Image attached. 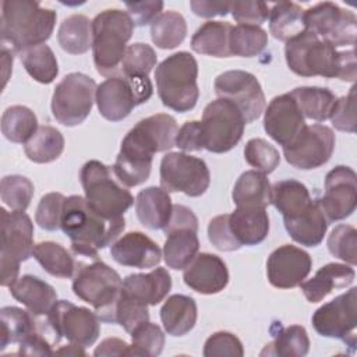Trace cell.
Instances as JSON below:
<instances>
[{
	"label": "cell",
	"instance_id": "91938a15",
	"mask_svg": "<svg viewBox=\"0 0 357 357\" xmlns=\"http://www.w3.org/2000/svg\"><path fill=\"white\" fill-rule=\"evenodd\" d=\"M176 146H178L184 152L204 149L201 121H197V120L185 121L177 131Z\"/></svg>",
	"mask_w": 357,
	"mask_h": 357
},
{
	"label": "cell",
	"instance_id": "bcb514c9",
	"mask_svg": "<svg viewBox=\"0 0 357 357\" xmlns=\"http://www.w3.org/2000/svg\"><path fill=\"white\" fill-rule=\"evenodd\" d=\"M33 197L32 181L21 174L4 176L0 181V198L10 211L25 212Z\"/></svg>",
	"mask_w": 357,
	"mask_h": 357
},
{
	"label": "cell",
	"instance_id": "3957f363",
	"mask_svg": "<svg viewBox=\"0 0 357 357\" xmlns=\"http://www.w3.org/2000/svg\"><path fill=\"white\" fill-rule=\"evenodd\" d=\"M60 227L77 255L96 259L99 250L112 245L120 237L126 220L106 219L88 205L85 197L70 195L64 202Z\"/></svg>",
	"mask_w": 357,
	"mask_h": 357
},
{
	"label": "cell",
	"instance_id": "db71d44e",
	"mask_svg": "<svg viewBox=\"0 0 357 357\" xmlns=\"http://www.w3.org/2000/svg\"><path fill=\"white\" fill-rule=\"evenodd\" d=\"M329 119L336 130L356 132V86H351L346 96L336 99Z\"/></svg>",
	"mask_w": 357,
	"mask_h": 357
},
{
	"label": "cell",
	"instance_id": "c3c4849f",
	"mask_svg": "<svg viewBox=\"0 0 357 357\" xmlns=\"http://www.w3.org/2000/svg\"><path fill=\"white\" fill-rule=\"evenodd\" d=\"M132 343L130 344L128 356L156 357L162 353L165 346L163 331L149 321L137 326L131 333Z\"/></svg>",
	"mask_w": 357,
	"mask_h": 357
},
{
	"label": "cell",
	"instance_id": "7402d4cb",
	"mask_svg": "<svg viewBox=\"0 0 357 357\" xmlns=\"http://www.w3.org/2000/svg\"><path fill=\"white\" fill-rule=\"evenodd\" d=\"M184 283L197 293L216 294L229 283V271L225 261L209 252L197 254L184 268Z\"/></svg>",
	"mask_w": 357,
	"mask_h": 357
},
{
	"label": "cell",
	"instance_id": "681fc988",
	"mask_svg": "<svg viewBox=\"0 0 357 357\" xmlns=\"http://www.w3.org/2000/svg\"><path fill=\"white\" fill-rule=\"evenodd\" d=\"M245 162L264 174L272 173L280 163L279 151L264 138H251L244 146Z\"/></svg>",
	"mask_w": 357,
	"mask_h": 357
},
{
	"label": "cell",
	"instance_id": "94428289",
	"mask_svg": "<svg viewBox=\"0 0 357 357\" xmlns=\"http://www.w3.org/2000/svg\"><path fill=\"white\" fill-rule=\"evenodd\" d=\"M176 229H190V230L198 231L197 216L194 215V212L190 208L180 205V204L173 205L170 219H169L167 225L165 226L163 231H165V234H167L169 231L176 230Z\"/></svg>",
	"mask_w": 357,
	"mask_h": 357
},
{
	"label": "cell",
	"instance_id": "e575fe53",
	"mask_svg": "<svg viewBox=\"0 0 357 357\" xmlns=\"http://www.w3.org/2000/svg\"><path fill=\"white\" fill-rule=\"evenodd\" d=\"M163 245V259L172 269H184L198 254L199 240L197 231L176 229L169 231Z\"/></svg>",
	"mask_w": 357,
	"mask_h": 357
},
{
	"label": "cell",
	"instance_id": "9f6ffc18",
	"mask_svg": "<svg viewBox=\"0 0 357 357\" xmlns=\"http://www.w3.org/2000/svg\"><path fill=\"white\" fill-rule=\"evenodd\" d=\"M271 6L264 1H234L230 3V13L240 25L264 24L269 17Z\"/></svg>",
	"mask_w": 357,
	"mask_h": 357
},
{
	"label": "cell",
	"instance_id": "f6af8a7d",
	"mask_svg": "<svg viewBox=\"0 0 357 357\" xmlns=\"http://www.w3.org/2000/svg\"><path fill=\"white\" fill-rule=\"evenodd\" d=\"M268 45V33L257 25H231L229 49L231 56L254 57L264 52Z\"/></svg>",
	"mask_w": 357,
	"mask_h": 357
},
{
	"label": "cell",
	"instance_id": "f5cc1de1",
	"mask_svg": "<svg viewBox=\"0 0 357 357\" xmlns=\"http://www.w3.org/2000/svg\"><path fill=\"white\" fill-rule=\"evenodd\" d=\"M64 202L66 197L61 192H49L43 195L38 204L35 213V220L39 227L47 231L57 230L61 223Z\"/></svg>",
	"mask_w": 357,
	"mask_h": 357
},
{
	"label": "cell",
	"instance_id": "f907efd6",
	"mask_svg": "<svg viewBox=\"0 0 357 357\" xmlns=\"http://www.w3.org/2000/svg\"><path fill=\"white\" fill-rule=\"evenodd\" d=\"M329 252L343 262L357 264V230L350 225H337L328 237Z\"/></svg>",
	"mask_w": 357,
	"mask_h": 357
},
{
	"label": "cell",
	"instance_id": "11a10c76",
	"mask_svg": "<svg viewBox=\"0 0 357 357\" xmlns=\"http://www.w3.org/2000/svg\"><path fill=\"white\" fill-rule=\"evenodd\" d=\"M202 353L205 357H213V356L241 357L244 354V349H243V343L236 335L226 331H220V332H215L206 339Z\"/></svg>",
	"mask_w": 357,
	"mask_h": 357
},
{
	"label": "cell",
	"instance_id": "9a60e30c",
	"mask_svg": "<svg viewBox=\"0 0 357 357\" xmlns=\"http://www.w3.org/2000/svg\"><path fill=\"white\" fill-rule=\"evenodd\" d=\"M46 317L56 335V342L64 337L70 343L86 347L92 346L99 337V318L89 308L78 307L67 300H59Z\"/></svg>",
	"mask_w": 357,
	"mask_h": 357
},
{
	"label": "cell",
	"instance_id": "ac0fdd59",
	"mask_svg": "<svg viewBox=\"0 0 357 357\" xmlns=\"http://www.w3.org/2000/svg\"><path fill=\"white\" fill-rule=\"evenodd\" d=\"M335 142V134L328 126L305 124L297 138L290 145L283 146V156L296 169H317L331 159Z\"/></svg>",
	"mask_w": 357,
	"mask_h": 357
},
{
	"label": "cell",
	"instance_id": "e0dca14e",
	"mask_svg": "<svg viewBox=\"0 0 357 357\" xmlns=\"http://www.w3.org/2000/svg\"><path fill=\"white\" fill-rule=\"evenodd\" d=\"M218 98L233 102L243 113L245 123L255 121L265 110V95L257 77L244 70H229L213 82Z\"/></svg>",
	"mask_w": 357,
	"mask_h": 357
},
{
	"label": "cell",
	"instance_id": "603a6c76",
	"mask_svg": "<svg viewBox=\"0 0 357 357\" xmlns=\"http://www.w3.org/2000/svg\"><path fill=\"white\" fill-rule=\"evenodd\" d=\"M110 255L117 264L138 269L155 268L163 257L159 245L141 231H130L119 237L112 244Z\"/></svg>",
	"mask_w": 357,
	"mask_h": 357
},
{
	"label": "cell",
	"instance_id": "e7e4bbea",
	"mask_svg": "<svg viewBox=\"0 0 357 357\" xmlns=\"http://www.w3.org/2000/svg\"><path fill=\"white\" fill-rule=\"evenodd\" d=\"M130 344L119 337H106L95 349L93 356H128Z\"/></svg>",
	"mask_w": 357,
	"mask_h": 357
},
{
	"label": "cell",
	"instance_id": "ba28073f",
	"mask_svg": "<svg viewBox=\"0 0 357 357\" xmlns=\"http://www.w3.org/2000/svg\"><path fill=\"white\" fill-rule=\"evenodd\" d=\"M88 205L106 219H119L132 206L134 197L116 181L110 167L99 160H88L79 173Z\"/></svg>",
	"mask_w": 357,
	"mask_h": 357
},
{
	"label": "cell",
	"instance_id": "f546056e",
	"mask_svg": "<svg viewBox=\"0 0 357 357\" xmlns=\"http://www.w3.org/2000/svg\"><path fill=\"white\" fill-rule=\"evenodd\" d=\"M197 304L192 297L173 294L167 297L160 308L163 328L170 336H184L197 324Z\"/></svg>",
	"mask_w": 357,
	"mask_h": 357
},
{
	"label": "cell",
	"instance_id": "4fadbf2b",
	"mask_svg": "<svg viewBox=\"0 0 357 357\" xmlns=\"http://www.w3.org/2000/svg\"><path fill=\"white\" fill-rule=\"evenodd\" d=\"M304 26L335 47L349 49L356 45V14L336 3L322 1L304 10Z\"/></svg>",
	"mask_w": 357,
	"mask_h": 357
},
{
	"label": "cell",
	"instance_id": "d6986e66",
	"mask_svg": "<svg viewBox=\"0 0 357 357\" xmlns=\"http://www.w3.org/2000/svg\"><path fill=\"white\" fill-rule=\"evenodd\" d=\"M356 172L349 166L339 165L328 172L324 195L317 201L329 223L346 219L356 211Z\"/></svg>",
	"mask_w": 357,
	"mask_h": 357
},
{
	"label": "cell",
	"instance_id": "6da1fadb",
	"mask_svg": "<svg viewBox=\"0 0 357 357\" xmlns=\"http://www.w3.org/2000/svg\"><path fill=\"white\" fill-rule=\"evenodd\" d=\"M177 131L174 117L166 113L139 120L121 141L113 165L114 177L126 187L145 183L151 174L153 155L176 146Z\"/></svg>",
	"mask_w": 357,
	"mask_h": 357
},
{
	"label": "cell",
	"instance_id": "2e32d148",
	"mask_svg": "<svg viewBox=\"0 0 357 357\" xmlns=\"http://www.w3.org/2000/svg\"><path fill=\"white\" fill-rule=\"evenodd\" d=\"M357 289L351 287L332 301L321 305L311 322L317 333L324 337L340 339L349 346H356L357 326Z\"/></svg>",
	"mask_w": 357,
	"mask_h": 357
},
{
	"label": "cell",
	"instance_id": "03108f58",
	"mask_svg": "<svg viewBox=\"0 0 357 357\" xmlns=\"http://www.w3.org/2000/svg\"><path fill=\"white\" fill-rule=\"evenodd\" d=\"M54 354H64V356H85V350L82 346L75 344V343H68L67 346L60 347L59 350L54 351Z\"/></svg>",
	"mask_w": 357,
	"mask_h": 357
},
{
	"label": "cell",
	"instance_id": "7c38bea8",
	"mask_svg": "<svg viewBox=\"0 0 357 357\" xmlns=\"http://www.w3.org/2000/svg\"><path fill=\"white\" fill-rule=\"evenodd\" d=\"M96 82L82 74H67L54 88L52 96V114L57 123L74 127L89 116L96 93Z\"/></svg>",
	"mask_w": 357,
	"mask_h": 357
},
{
	"label": "cell",
	"instance_id": "8fae6325",
	"mask_svg": "<svg viewBox=\"0 0 357 357\" xmlns=\"http://www.w3.org/2000/svg\"><path fill=\"white\" fill-rule=\"evenodd\" d=\"M245 119L230 100L218 98L208 103L201 119L204 149L213 153L231 151L241 139Z\"/></svg>",
	"mask_w": 357,
	"mask_h": 357
},
{
	"label": "cell",
	"instance_id": "816d5d0a",
	"mask_svg": "<svg viewBox=\"0 0 357 357\" xmlns=\"http://www.w3.org/2000/svg\"><path fill=\"white\" fill-rule=\"evenodd\" d=\"M146 321H149L148 305L120 291V297L116 305V324L121 325L126 332L131 333L137 326Z\"/></svg>",
	"mask_w": 357,
	"mask_h": 357
},
{
	"label": "cell",
	"instance_id": "9c48e42d",
	"mask_svg": "<svg viewBox=\"0 0 357 357\" xmlns=\"http://www.w3.org/2000/svg\"><path fill=\"white\" fill-rule=\"evenodd\" d=\"M0 215L1 286L10 287L18 279L20 264L33 252V223L25 212H8L6 208H0Z\"/></svg>",
	"mask_w": 357,
	"mask_h": 357
},
{
	"label": "cell",
	"instance_id": "680465c9",
	"mask_svg": "<svg viewBox=\"0 0 357 357\" xmlns=\"http://www.w3.org/2000/svg\"><path fill=\"white\" fill-rule=\"evenodd\" d=\"M126 7L134 25L145 26L148 24H152L162 14L163 3L162 1H134V3H126Z\"/></svg>",
	"mask_w": 357,
	"mask_h": 357
},
{
	"label": "cell",
	"instance_id": "be15d7a7",
	"mask_svg": "<svg viewBox=\"0 0 357 357\" xmlns=\"http://www.w3.org/2000/svg\"><path fill=\"white\" fill-rule=\"evenodd\" d=\"M190 7L195 15L202 17V18L226 15L230 11V3H222V1L192 0V1H190Z\"/></svg>",
	"mask_w": 357,
	"mask_h": 357
},
{
	"label": "cell",
	"instance_id": "f1b7e54d",
	"mask_svg": "<svg viewBox=\"0 0 357 357\" xmlns=\"http://www.w3.org/2000/svg\"><path fill=\"white\" fill-rule=\"evenodd\" d=\"M283 222L289 236L296 243L305 247H315L321 244L329 225L317 199L312 201L311 206L304 213Z\"/></svg>",
	"mask_w": 357,
	"mask_h": 357
},
{
	"label": "cell",
	"instance_id": "b9f144b4",
	"mask_svg": "<svg viewBox=\"0 0 357 357\" xmlns=\"http://www.w3.org/2000/svg\"><path fill=\"white\" fill-rule=\"evenodd\" d=\"M31 311H25L18 307H3L0 310L1 319V346L6 349L10 343H21L25 337L36 332V322Z\"/></svg>",
	"mask_w": 357,
	"mask_h": 357
},
{
	"label": "cell",
	"instance_id": "30bf717a",
	"mask_svg": "<svg viewBox=\"0 0 357 357\" xmlns=\"http://www.w3.org/2000/svg\"><path fill=\"white\" fill-rule=\"evenodd\" d=\"M152 92L149 77L134 78L119 73L98 85L95 102L102 117L109 121H121L135 106L148 102Z\"/></svg>",
	"mask_w": 357,
	"mask_h": 357
},
{
	"label": "cell",
	"instance_id": "52a82bcc",
	"mask_svg": "<svg viewBox=\"0 0 357 357\" xmlns=\"http://www.w3.org/2000/svg\"><path fill=\"white\" fill-rule=\"evenodd\" d=\"M121 286L120 275L99 259L81 265L73 280L74 294L92 305L100 321L112 324H116V305Z\"/></svg>",
	"mask_w": 357,
	"mask_h": 357
},
{
	"label": "cell",
	"instance_id": "8d00e7d4",
	"mask_svg": "<svg viewBox=\"0 0 357 357\" xmlns=\"http://www.w3.org/2000/svg\"><path fill=\"white\" fill-rule=\"evenodd\" d=\"M60 47L70 54H84L92 47V21L84 14H73L60 24Z\"/></svg>",
	"mask_w": 357,
	"mask_h": 357
},
{
	"label": "cell",
	"instance_id": "4316f807",
	"mask_svg": "<svg viewBox=\"0 0 357 357\" xmlns=\"http://www.w3.org/2000/svg\"><path fill=\"white\" fill-rule=\"evenodd\" d=\"M11 296L24 304L35 317L47 315L57 303L56 290L33 275H24L10 286Z\"/></svg>",
	"mask_w": 357,
	"mask_h": 357
},
{
	"label": "cell",
	"instance_id": "cb8c5ba5",
	"mask_svg": "<svg viewBox=\"0 0 357 357\" xmlns=\"http://www.w3.org/2000/svg\"><path fill=\"white\" fill-rule=\"evenodd\" d=\"M172 289L170 273L155 268L148 273H131L124 278L121 293L146 305H156L166 298Z\"/></svg>",
	"mask_w": 357,
	"mask_h": 357
},
{
	"label": "cell",
	"instance_id": "7a4b0ae2",
	"mask_svg": "<svg viewBox=\"0 0 357 357\" xmlns=\"http://www.w3.org/2000/svg\"><path fill=\"white\" fill-rule=\"evenodd\" d=\"M284 57L287 67L300 77L319 75L347 82L357 78L354 47L337 50L310 31H303L286 42Z\"/></svg>",
	"mask_w": 357,
	"mask_h": 357
},
{
	"label": "cell",
	"instance_id": "7bdbcfd3",
	"mask_svg": "<svg viewBox=\"0 0 357 357\" xmlns=\"http://www.w3.org/2000/svg\"><path fill=\"white\" fill-rule=\"evenodd\" d=\"M38 130L35 113L22 105L7 107L1 116V134L11 142L25 144Z\"/></svg>",
	"mask_w": 357,
	"mask_h": 357
},
{
	"label": "cell",
	"instance_id": "74e56055",
	"mask_svg": "<svg viewBox=\"0 0 357 357\" xmlns=\"http://www.w3.org/2000/svg\"><path fill=\"white\" fill-rule=\"evenodd\" d=\"M64 151L63 134L52 126H40L24 144L26 158L35 163H50Z\"/></svg>",
	"mask_w": 357,
	"mask_h": 357
},
{
	"label": "cell",
	"instance_id": "5bb4252c",
	"mask_svg": "<svg viewBox=\"0 0 357 357\" xmlns=\"http://www.w3.org/2000/svg\"><path fill=\"white\" fill-rule=\"evenodd\" d=\"M160 187L167 192H183L188 197L202 195L211 183L206 163L185 152H169L160 162Z\"/></svg>",
	"mask_w": 357,
	"mask_h": 357
},
{
	"label": "cell",
	"instance_id": "6f0895ef",
	"mask_svg": "<svg viewBox=\"0 0 357 357\" xmlns=\"http://www.w3.org/2000/svg\"><path fill=\"white\" fill-rule=\"evenodd\" d=\"M208 238L219 251H236L241 247L230 231L229 213L218 215L209 220Z\"/></svg>",
	"mask_w": 357,
	"mask_h": 357
},
{
	"label": "cell",
	"instance_id": "5b68a950",
	"mask_svg": "<svg viewBox=\"0 0 357 357\" xmlns=\"http://www.w3.org/2000/svg\"><path fill=\"white\" fill-rule=\"evenodd\" d=\"M134 22L127 11L110 8L92 20V54L96 71L103 77L120 73V66L131 39Z\"/></svg>",
	"mask_w": 357,
	"mask_h": 357
},
{
	"label": "cell",
	"instance_id": "6125c7cd",
	"mask_svg": "<svg viewBox=\"0 0 357 357\" xmlns=\"http://www.w3.org/2000/svg\"><path fill=\"white\" fill-rule=\"evenodd\" d=\"M18 344H20L18 354H21V356H52V354H54L47 339L38 332H33L32 335L25 337Z\"/></svg>",
	"mask_w": 357,
	"mask_h": 357
},
{
	"label": "cell",
	"instance_id": "ffe728a7",
	"mask_svg": "<svg viewBox=\"0 0 357 357\" xmlns=\"http://www.w3.org/2000/svg\"><path fill=\"white\" fill-rule=\"evenodd\" d=\"M312 259L310 254L296 245L283 244L268 257L266 276L278 289H293L310 275Z\"/></svg>",
	"mask_w": 357,
	"mask_h": 357
},
{
	"label": "cell",
	"instance_id": "484cf974",
	"mask_svg": "<svg viewBox=\"0 0 357 357\" xmlns=\"http://www.w3.org/2000/svg\"><path fill=\"white\" fill-rule=\"evenodd\" d=\"M356 272L351 265L331 262L319 268L315 275L300 283L305 298L310 303H319L335 289H344L354 282Z\"/></svg>",
	"mask_w": 357,
	"mask_h": 357
},
{
	"label": "cell",
	"instance_id": "ab89813d",
	"mask_svg": "<svg viewBox=\"0 0 357 357\" xmlns=\"http://www.w3.org/2000/svg\"><path fill=\"white\" fill-rule=\"evenodd\" d=\"M310 350V337L304 326L290 325L279 328L273 335V340L265 346L261 356H280V357H303Z\"/></svg>",
	"mask_w": 357,
	"mask_h": 357
},
{
	"label": "cell",
	"instance_id": "ee69618b",
	"mask_svg": "<svg viewBox=\"0 0 357 357\" xmlns=\"http://www.w3.org/2000/svg\"><path fill=\"white\" fill-rule=\"evenodd\" d=\"M187 35V22L177 11H165L151 24L152 42L160 49H174Z\"/></svg>",
	"mask_w": 357,
	"mask_h": 357
},
{
	"label": "cell",
	"instance_id": "277c9868",
	"mask_svg": "<svg viewBox=\"0 0 357 357\" xmlns=\"http://www.w3.org/2000/svg\"><path fill=\"white\" fill-rule=\"evenodd\" d=\"M57 14L32 0H4L1 3V45L20 54L45 43L53 33Z\"/></svg>",
	"mask_w": 357,
	"mask_h": 357
},
{
	"label": "cell",
	"instance_id": "7dc6e473",
	"mask_svg": "<svg viewBox=\"0 0 357 357\" xmlns=\"http://www.w3.org/2000/svg\"><path fill=\"white\" fill-rule=\"evenodd\" d=\"M156 60L158 56L151 45L141 42L132 43L127 46L120 66V73L127 77L145 78L156 66Z\"/></svg>",
	"mask_w": 357,
	"mask_h": 357
},
{
	"label": "cell",
	"instance_id": "83f0119b",
	"mask_svg": "<svg viewBox=\"0 0 357 357\" xmlns=\"http://www.w3.org/2000/svg\"><path fill=\"white\" fill-rule=\"evenodd\" d=\"M173 204L167 191L162 187H146L137 194L135 212L142 226L158 230L165 229L172 215Z\"/></svg>",
	"mask_w": 357,
	"mask_h": 357
},
{
	"label": "cell",
	"instance_id": "d4e9b609",
	"mask_svg": "<svg viewBox=\"0 0 357 357\" xmlns=\"http://www.w3.org/2000/svg\"><path fill=\"white\" fill-rule=\"evenodd\" d=\"M229 227L241 247L262 243L269 233V216L266 208L237 206L229 213Z\"/></svg>",
	"mask_w": 357,
	"mask_h": 357
},
{
	"label": "cell",
	"instance_id": "f35d334b",
	"mask_svg": "<svg viewBox=\"0 0 357 357\" xmlns=\"http://www.w3.org/2000/svg\"><path fill=\"white\" fill-rule=\"evenodd\" d=\"M32 257L52 276L70 279L77 272V262L73 255L59 243L42 241L35 244Z\"/></svg>",
	"mask_w": 357,
	"mask_h": 357
},
{
	"label": "cell",
	"instance_id": "60d3db41",
	"mask_svg": "<svg viewBox=\"0 0 357 357\" xmlns=\"http://www.w3.org/2000/svg\"><path fill=\"white\" fill-rule=\"evenodd\" d=\"M26 73L40 84H50L59 74V64L53 50L46 45H38L18 54Z\"/></svg>",
	"mask_w": 357,
	"mask_h": 357
},
{
	"label": "cell",
	"instance_id": "8992f818",
	"mask_svg": "<svg viewBox=\"0 0 357 357\" xmlns=\"http://www.w3.org/2000/svg\"><path fill=\"white\" fill-rule=\"evenodd\" d=\"M197 77L198 63L191 53L177 52L167 56L155 71L162 103L178 113L192 110L199 96Z\"/></svg>",
	"mask_w": 357,
	"mask_h": 357
},
{
	"label": "cell",
	"instance_id": "d6a6232c",
	"mask_svg": "<svg viewBox=\"0 0 357 357\" xmlns=\"http://www.w3.org/2000/svg\"><path fill=\"white\" fill-rule=\"evenodd\" d=\"M271 190L272 185L266 174L258 170H247L237 178L231 198L237 206L266 208L271 204Z\"/></svg>",
	"mask_w": 357,
	"mask_h": 357
},
{
	"label": "cell",
	"instance_id": "1f68e13d",
	"mask_svg": "<svg viewBox=\"0 0 357 357\" xmlns=\"http://www.w3.org/2000/svg\"><path fill=\"white\" fill-rule=\"evenodd\" d=\"M231 24L226 21H206L191 38V49L195 53L212 57H230L229 35Z\"/></svg>",
	"mask_w": 357,
	"mask_h": 357
},
{
	"label": "cell",
	"instance_id": "4dcf8cb0",
	"mask_svg": "<svg viewBox=\"0 0 357 357\" xmlns=\"http://www.w3.org/2000/svg\"><path fill=\"white\" fill-rule=\"evenodd\" d=\"M312 201L308 188L293 178L278 181L271 190V204L282 213L283 220L300 216L311 206Z\"/></svg>",
	"mask_w": 357,
	"mask_h": 357
},
{
	"label": "cell",
	"instance_id": "d590c367",
	"mask_svg": "<svg viewBox=\"0 0 357 357\" xmlns=\"http://www.w3.org/2000/svg\"><path fill=\"white\" fill-rule=\"evenodd\" d=\"M290 95L294 98L304 119L319 123L329 119L337 99L331 89L321 86H298Z\"/></svg>",
	"mask_w": 357,
	"mask_h": 357
},
{
	"label": "cell",
	"instance_id": "836d02e7",
	"mask_svg": "<svg viewBox=\"0 0 357 357\" xmlns=\"http://www.w3.org/2000/svg\"><path fill=\"white\" fill-rule=\"evenodd\" d=\"M269 32L278 40L287 42L305 31L304 10L293 1H279L269 10Z\"/></svg>",
	"mask_w": 357,
	"mask_h": 357
},
{
	"label": "cell",
	"instance_id": "44dd1931",
	"mask_svg": "<svg viewBox=\"0 0 357 357\" xmlns=\"http://www.w3.org/2000/svg\"><path fill=\"white\" fill-rule=\"evenodd\" d=\"M304 127V116L290 92L275 96L264 110V128L282 148L290 145Z\"/></svg>",
	"mask_w": 357,
	"mask_h": 357
}]
</instances>
